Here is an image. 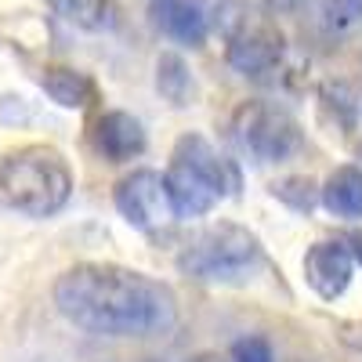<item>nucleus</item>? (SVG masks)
I'll return each mask as SVG.
<instances>
[{
    "instance_id": "obj_1",
    "label": "nucleus",
    "mask_w": 362,
    "mask_h": 362,
    "mask_svg": "<svg viewBox=\"0 0 362 362\" xmlns=\"http://www.w3.org/2000/svg\"><path fill=\"white\" fill-rule=\"evenodd\" d=\"M54 305L73 326L98 337H156L177 319L174 290L124 264H76L62 272Z\"/></svg>"
},
{
    "instance_id": "obj_2",
    "label": "nucleus",
    "mask_w": 362,
    "mask_h": 362,
    "mask_svg": "<svg viewBox=\"0 0 362 362\" xmlns=\"http://www.w3.org/2000/svg\"><path fill=\"white\" fill-rule=\"evenodd\" d=\"M73 196V170L51 145H22L0 160V199L29 218L58 214Z\"/></svg>"
},
{
    "instance_id": "obj_3",
    "label": "nucleus",
    "mask_w": 362,
    "mask_h": 362,
    "mask_svg": "<svg viewBox=\"0 0 362 362\" xmlns=\"http://www.w3.org/2000/svg\"><path fill=\"white\" fill-rule=\"evenodd\" d=\"M257 264H261L257 235L232 221L206 225L177 254V268L199 283H247Z\"/></svg>"
},
{
    "instance_id": "obj_4",
    "label": "nucleus",
    "mask_w": 362,
    "mask_h": 362,
    "mask_svg": "<svg viewBox=\"0 0 362 362\" xmlns=\"http://www.w3.org/2000/svg\"><path fill=\"white\" fill-rule=\"evenodd\" d=\"M232 134L239 148L257 163H286L305 145L300 124L283 105L272 102H243L232 116Z\"/></svg>"
},
{
    "instance_id": "obj_5",
    "label": "nucleus",
    "mask_w": 362,
    "mask_h": 362,
    "mask_svg": "<svg viewBox=\"0 0 362 362\" xmlns=\"http://www.w3.org/2000/svg\"><path fill=\"white\" fill-rule=\"evenodd\" d=\"M112 203H116L119 214H124V221L141 228V232H156V228H163L174 218V206H170V196H167V185H163V174L148 170V167L131 170L127 177H119L116 192H112Z\"/></svg>"
},
{
    "instance_id": "obj_6",
    "label": "nucleus",
    "mask_w": 362,
    "mask_h": 362,
    "mask_svg": "<svg viewBox=\"0 0 362 362\" xmlns=\"http://www.w3.org/2000/svg\"><path fill=\"white\" fill-rule=\"evenodd\" d=\"M283 54H286V40L272 22H254V25L247 22L228 37V66L239 76L264 80L283 66Z\"/></svg>"
},
{
    "instance_id": "obj_7",
    "label": "nucleus",
    "mask_w": 362,
    "mask_h": 362,
    "mask_svg": "<svg viewBox=\"0 0 362 362\" xmlns=\"http://www.w3.org/2000/svg\"><path fill=\"white\" fill-rule=\"evenodd\" d=\"M355 279V257L348 254L344 239H319L305 254V283L322 297L337 300Z\"/></svg>"
},
{
    "instance_id": "obj_8",
    "label": "nucleus",
    "mask_w": 362,
    "mask_h": 362,
    "mask_svg": "<svg viewBox=\"0 0 362 362\" xmlns=\"http://www.w3.org/2000/svg\"><path fill=\"white\" fill-rule=\"evenodd\" d=\"M98 156L105 163H131L145 153V127L141 119L124 112V109H109L95 119V131H90Z\"/></svg>"
},
{
    "instance_id": "obj_9",
    "label": "nucleus",
    "mask_w": 362,
    "mask_h": 362,
    "mask_svg": "<svg viewBox=\"0 0 362 362\" xmlns=\"http://www.w3.org/2000/svg\"><path fill=\"white\" fill-rule=\"evenodd\" d=\"M148 22L160 37L181 47H203L210 22L196 0H148Z\"/></svg>"
},
{
    "instance_id": "obj_10",
    "label": "nucleus",
    "mask_w": 362,
    "mask_h": 362,
    "mask_svg": "<svg viewBox=\"0 0 362 362\" xmlns=\"http://www.w3.org/2000/svg\"><path fill=\"white\" fill-rule=\"evenodd\" d=\"M163 185H167V196L174 206V218H203L225 199V192L214 181H206L203 174H196L192 167L177 163V160H170V167L163 174Z\"/></svg>"
},
{
    "instance_id": "obj_11",
    "label": "nucleus",
    "mask_w": 362,
    "mask_h": 362,
    "mask_svg": "<svg viewBox=\"0 0 362 362\" xmlns=\"http://www.w3.org/2000/svg\"><path fill=\"white\" fill-rule=\"evenodd\" d=\"M170 160L192 167V170L203 174L206 181H214V185H218L225 196H232V192L239 189V174H235L232 160H225V156H221L203 134H181V138L174 141Z\"/></svg>"
},
{
    "instance_id": "obj_12",
    "label": "nucleus",
    "mask_w": 362,
    "mask_h": 362,
    "mask_svg": "<svg viewBox=\"0 0 362 362\" xmlns=\"http://www.w3.org/2000/svg\"><path fill=\"white\" fill-rule=\"evenodd\" d=\"M40 83H44V90H47V98L58 102L62 109H90V105L98 102V83L90 80L87 73L69 69V66H51V69H44Z\"/></svg>"
},
{
    "instance_id": "obj_13",
    "label": "nucleus",
    "mask_w": 362,
    "mask_h": 362,
    "mask_svg": "<svg viewBox=\"0 0 362 362\" xmlns=\"http://www.w3.org/2000/svg\"><path fill=\"white\" fill-rule=\"evenodd\" d=\"M319 199L334 218H362V167H337L319 189Z\"/></svg>"
},
{
    "instance_id": "obj_14",
    "label": "nucleus",
    "mask_w": 362,
    "mask_h": 362,
    "mask_svg": "<svg viewBox=\"0 0 362 362\" xmlns=\"http://www.w3.org/2000/svg\"><path fill=\"white\" fill-rule=\"evenodd\" d=\"M156 90L170 105H177V109L189 105L196 83H192V73H189V66H185V58H181V54L167 51V54L156 58Z\"/></svg>"
},
{
    "instance_id": "obj_15",
    "label": "nucleus",
    "mask_w": 362,
    "mask_h": 362,
    "mask_svg": "<svg viewBox=\"0 0 362 362\" xmlns=\"http://www.w3.org/2000/svg\"><path fill=\"white\" fill-rule=\"evenodd\" d=\"M47 4L80 29H105L112 22V0H47Z\"/></svg>"
},
{
    "instance_id": "obj_16",
    "label": "nucleus",
    "mask_w": 362,
    "mask_h": 362,
    "mask_svg": "<svg viewBox=\"0 0 362 362\" xmlns=\"http://www.w3.org/2000/svg\"><path fill=\"white\" fill-rule=\"evenodd\" d=\"M322 102H326V109H334V116L341 119V127H351V124H355L358 102H355V95H351L348 83H326V87H322Z\"/></svg>"
},
{
    "instance_id": "obj_17",
    "label": "nucleus",
    "mask_w": 362,
    "mask_h": 362,
    "mask_svg": "<svg viewBox=\"0 0 362 362\" xmlns=\"http://www.w3.org/2000/svg\"><path fill=\"white\" fill-rule=\"evenodd\" d=\"M276 196L283 199V203H290L293 210H312L315 206V185L308 177H286V181H279L276 185Z\"/></svg>"
},
{
    "instance_id": "obj_18",
    "label": "nucleus",
    "mask_w": 362,
    "mask_h": 362,
    "mask_svg": "<svg viewBox=\"0 0 362 362\" xmlns=\"http://www.w3.org/2000/svg\"><path fill=\"white\" fill-rule=\"evenodd\" d=\"M232 362H276V355L264 337H243L232 344Z\"/></svg>"
},
{
    "instance_id": "obj_19",
    "label": "nucleus",
    "mask_w": 362,
    "mask_h": 362,
    "mask_svg": "<svg viewBox=\"0 0 362 362\" xmlns=\"http://www.w3.org/2000/svg\"><path fill=\"white\" fill-rule=\"evenodd\" d=\"M341 239H344L348 254L355 257V264H362V228H351V232H344Z\"/></svg>"
},
{
    "instance_id": "obj_20",
    "label": "nucleus",
    "mask_w": 362,
    "mask_h": 362,
    "mask_svg": "<svg viewBox=\"0 0 362 362\" xmlns=\"http://www.w3.org/2000/svg\"><path fill=\"white\" fill-rule=\"evenodd\" d=\"M348 15H362V0H341Z\"/></svg>"
},
{
    "instance_id": "obj_21",
    "label": "nucleus",
    "mask_w": 362,
    "mask_h": 362,
    "mask_svg": "<svg viewBox=\"0 0 362 362\" xmlns=\"http://www.w3.org/2000/svg\"><path fill=\"white\" fill-rule=\"evenodd\" d=\"M189 362H221L218 355H196V358H189Z\"/></svg>"
}]
</instances>
